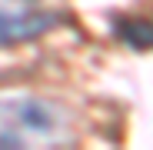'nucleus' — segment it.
I'll return each instance as SVG.
<instances>
[{
    "label": "nucleus",
    "mask_w": 153,
    "mask_h": 150,
    "mask_svg": "<svg viewBox=\"0 0 153 150\" xmlns=\"http://www.w3.org/2000/svg\"><path fill=\"white\" fill-rule=\"evenodd\" d=\"M117 30L130 47H140V50L153 47V20H123Z\"/></svg>",
    "instance_id": "nucleus-3"
},
{
    "label": "nucleus",
    "mask_w": 153,
    "mask_h": 150,
    "mask_svg": "<svg viewBox=\"0 0 153 150\" xmlns=\"http://www.w3.org/2000/svg\"><path fill=\"white\" fill-rule=\"evenodd\" d=\"M53 27H57V13H50V10L0 7V47H17V43L37 40Z\"/></svg>",
    "instance_id": "nucleus-2"
},
{
    "label": "nucleus",
    "mask_w": 153,
    "mask_h": 150,
    "mask_svg": "<svg viewBox=\"0 0 153 150\" xmlns=\"http://www.w3.org/2000/svg\"><path fill=\"white\" fill-rule=\"evenodd\" d=\"M70 134L67 113L40 97H17L0 104V147H47Z\"/></svg>",
    "instance_id": "nucleus-1"
}]
</instances>
